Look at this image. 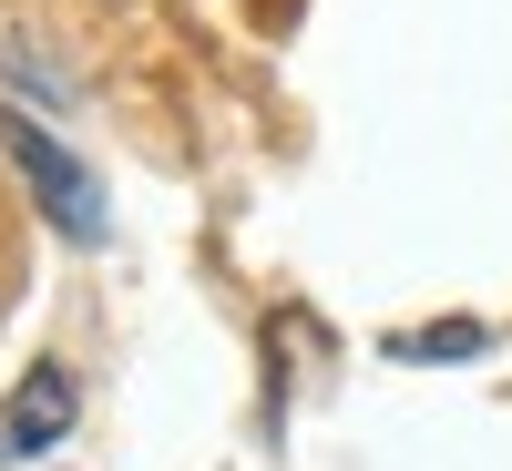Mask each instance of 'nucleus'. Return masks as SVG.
Instances as JSON below:
<instances>
[{
	"mask_svg": "<svg viewBox=\"0 0 512 471\" xmlns=\"http://www.w3.org/2000/svg\"><path fill=\"white\" fill-rule=\"evenodd\" d=\"M0 144H11V164H21L31 205H41V216H52L72 246H93V236H103V185L72 164V144H62V134H41L31 113H0Z\"/></svg>",
	"mask_w": 512,
	"mask_h": 471,
	"instance_id": "nucleus-1",
	"label": "nucleus"
},
{
	"mask_svg": "<svg viewBox=\"0 0 512 471\" xmlns=\"http://www.w3.org/2000/svg\"><path fill=\"white\" fill-rule=\"evenodd\" d=\"M72 431V369H31L21 390H11V420H0V451H52Z\"/></svg>",
	"mask_w": 512,
	"mask_h": 471,
	"instance_id": "nucleus-2",
	"label": "nucleus"
},
{
	"mask_svg": "<svg viewBox=\"0 0 512 471\" xmlns=\"http://www.w3.org/2000/svg\"><path fill=\"white\" fill-rule=\"evenodd\" d=\"M482 349V328L472 318H451V328H410V338H390V359H472Z\"/></svg>",
	"mask_w": 512,
	"mask_h": 471,
	"instance_id": "nucleus-3",
	"label": "nucleus"
}]
</instances>
